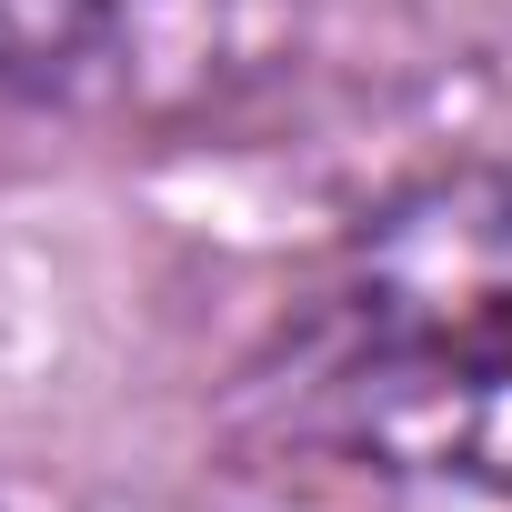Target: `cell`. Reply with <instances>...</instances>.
Segmentation results:
<instances>
[{
    "label": "cell",
    "mask_w": 512,
    "mask_h": 512,
    "mask_svg": "<svg viewBox=\"0 0 512 512\" xmlns=\"http://www.w3.org/2000/svg\"><path fill=\"white\" fill-rule=\"evenodd\" d=\"M282 402L392 482L512 492V171L392 191L292 302Z\"/></svg>",
    "instance_id": "6da1fadb"
},
{
    "label": "cell",
    "mask_w": 512,
    "mask_h": 512,
    "mask_svg": "<svg viewBox=\"0 0 512 512\" xmlns=\"http://www.w3.org/2000/svg\"><path fill=\"white\" fill-rule=\"evenodd\" d=\"M302 51V0H0V91L91 121L181 131Z\"/></svg>",
    "instance_id": "7a4b0ae2"
}]
</instances>
